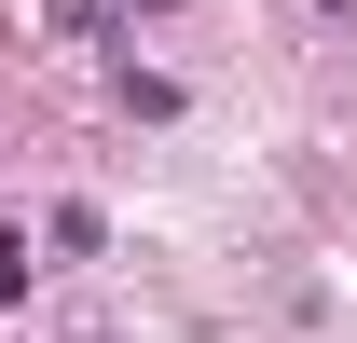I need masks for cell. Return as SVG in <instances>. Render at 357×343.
I'll use <instances>...</instances> for the list:
<instances>
[]
</instances>
